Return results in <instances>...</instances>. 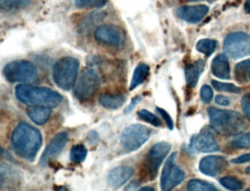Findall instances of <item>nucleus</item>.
<instances>
[{
	"label": "nucleus",
	"mask_w": 250,
	"mask_h": 191,
	"mask_svg": "<svg viewBox=\"0 0 250 191\" xmlns=\"http://www.w3.org/2000/svg\"><path fill=\"white\" fill-rule=\"evenodd\" d=\"M231 162L234 164H243V163H249L250 162V154H243V155L231 160Z\"/></svg>",
	"instance_id": "obj_38"
},
{
	"label": "nucleus",
	"mask_w": 250,
	"mask_h": 191,
	"mask_svg": "<svg viewBox=\"0 0 250 191\" xmlns=\"http://www.w3.org/2000/svg\"><path fill=\"white\" fill-rule=\"evenodd\" d=\"M223 51L234 60L247 57L250 54V35L243 32L229 34L224 41Z\"/></svg>",
	"instance_id": "obj_8"
},
{
	"label": "nucleus",
	"mask_w": 250,
	"mask_h": 191,
	"mask_svg": "<svg viewBox=\"0 0 250 191\" xmlns=\"http://www.w3.org/2000/svg\"><path fill=\"white\" fill-rule=\"evenodd\" d=\"M241 105L246 117L250 121V93H247L242 97Z\"/></svg>",
	"instance_id": "obj_35"
},
{
	"label": "nucleus",
	"mask_w": 250,
	"mask_h": 191,
	"mask_svg": "<svg viewBox=\"0 0 250 191\" xmlns=\"http://www.w3.org/2000/svg\"><path fill=\"white\" fill-rule=\"evenodd\" d=\"M87 155V149L83 144L74 145L70 151V160L72 163L80 164L85 160Z\"/></svg>",
	"instance_id": "obj_25"
},
{
	"label": "nucleus",
	"mask_w": 250,
	"mask_h": 191,
	"mask_svg": "<svg viewBox=\"0 0 250 191\" xmlns=\"http://www.w3.org/2000/svg\"><path fill=\"white\" fill-rule=\"evenodd\" d=\"M30 3V0H5L2 1V6L7 9L24 8Z\"/></svg>",
	"instance_id": "obj_32"
},
{
	"label": "nucleus",
	"mask_w": 250,
	"mask_h": 191,
	"mask_svg": "<svg viewBox=\"0 0 250 191\" xmlns=\"http://www.w3.org/2000/svg\"><path fill=\"white\" fill-rule=\"evenodd\" d=\"M68 141V134L65 132H61L55 135L45 148L42 157H41V166H46L49 160L58 157L66 145Z\"/></svg>",
	"instance_id": "obj_14"
},
{
	"label": "nucleus",
	"mask_w": 250,
	"mask_h": 191,
	"mask_svg": "<svg viewBox=\"0 0 250 191\" xmlns=\"http://www.w3.org/2000/svg\"><path fill=\"white\" fill-rule=\"evenodd\" d=\"M126 100V96L124 94H104L99 97V102L108 110H118L123 107Z\"/></svg>",
	"instance_id": "obj_20"
},
{
	"label": "nucleus",
	"mask_w": 250,
	"mask_h": 191,
	"mask_svg": "<svg viewBox=\"0 0 250 191\" xmlns=\"http://www.w3.org/2000/svg\"><path fill=\"white\" fill-rule=\"evenodd\" d=\"M187 190L190 191H216L217 188L206 181L192 179L187 184Z\"/></svg>",
	"instance_id": "obj_26"
},
{
	"label": "nucleus",
	"mask_w": 250,
	"mask_h": 191,
	"mask_svg": "<svg viewBox=\"0 0 250 191\" xmlns=\"http://www.w3.org/2000/svg\"><path fill=\"white\" fill-rule=\"evenodd\" d=\"M219 183L229 191H240L244 188L242 181L233 176H225L219 179Z\"/></svg>",
	"instance_id": "obj_27"
},
{
	"label": "nucleus",
	"mask_w": 250,
	"mask_h": 191,
	"mask_svg": "<svg viewBox=\"0 0 250 191\" xmlns=\"http://www.w3.org/2000/svg\"><path fill=\"white\" fill-rule=\"evenodd\" d=\"M170 149V143L166 141L157 143L150 148L143 162V179L150 181L156 179L159 168Z\"/></svg>",
	"instance_id": "obj_6"
},
{
	"label": "nucleus",
	"mask_w": 250,
	"mask_h": 191,
	"mask_svg": "<svg viewBox=\"0 0 250 191\" xmlns=\"http://www.w3.org/2000/svg\"><path fill=\"white\" fill-rule=\"evenodd\" d=\"M152 129L141 123H134L125 127L120 137L121 147L128 152L137 151L150 138Z\"/></svg>",
	"instance_id": "obj_7"
},
{
	"label": "nucleus",
	"mask_w": 250,
	"mask_h": 191,
	"mask_svg": "<svg viewBox=\"0 0 250 191\" xmlns=\"http://www.w3.org/2000/svg\"><path fill=\"white\" fill-rule=\"evenodd\" d=\"M137 116L141 120L153 125V126H156V127L162 125L161 119L157 116L153 114V113L149 111V110H146V109L139 110L137 112Z\"/></svg>",
	"instance_id": "obj_28"
},
{
	"label": "nucleus",
	"mask_w": 250,
	"mask_h": 191,
	"mask_svg": "<svg viewBox=\"0 0 250 191\" xmlns=\"http://www.w3.org/2000/svg\"><path fill=\"white\" fill-rule=\"evenodd\" d=\"M80 61L73 57H62L53 67V79L57 86L64 91L74 88L80 69Z\"/></svg>",
	"instance_id": "obj_4"
},
{
	"label": "nucleus",
	"mask_w": 250,
	"mask_h": 191,
	"mask_svg": "<svg viewBox=\"0 0 250 191\" xmlns=\"http://www.w3.org/2000/svg\"><path fill=\"white\" fill-rule=\"evenodd\" d=\"M108 0H75L76 7L79 8H101L104 7Z\"/></svg>",
	"instance_id": "obj_31"
},
{
	"label": "nucleus",
	"mask_w": 250,
	"mask_h": 191,
	"mask_svg": "<svg viewBox=\"0 0 250 191\" xmlns=\"http://www.w3.org/2000/svg\"><path fill=\"white\" fill-rule=\"evenodd\" d=\"M2 73L5 79L11 83H28L38 78L37 68L28 60H15L8 63L4 67Z\"/></svg>",
	"instance_id": "obj_5"
},
{
	"label": "nucleus",
	"mask_w": 250,
	"mask_h": 191,
	"mask_svg": "<svg viewBox=\"0 0 250 191\" xmlns=\"http://www.w3.org/2000/svg\"><path fill=\"white\" fill-rule=\"evenodd\" d=\"M211 84L214 89L219 92H228L231 94H239L241 92V89L234 84L219 82L216 80H212Z\"/></svg>",
	"instance_id": "obj_30"
},
{
	"label": "nucleus",
	"mask_w": 250,
	"mask_h": 191,
	"mask_svg": "<svg viewBox=\"0 0 250 191\" xmlns=\"http://www.w3.org/2000/svg\"><path fill=\"white\" fill-rule=\"evenodd\" d=\"M188 148L191 151L199 153L214 152L219 149L213 135L204 129L191 137Z\"/></svg>",
	"instance_id": "obj_12"
},
{
	"label": "nucleus",
	"mask_w": 250,
	"mask_h": 191,
	"mask_svg": "<svg viewBox=\"0 0 250 191\" xmlns=\"http://www.w3.org/2000/svg\"><path fill=\"white\" fill-rule=\"evenodd\" d=\"M140 184L137 181H132L125 188V191H135L140 187Z\"/></svg>",
	"instance_id": "obj_40"
},
{
	"label": "nucleus",
	"mask_w": 250,
	"mask_h": 191,
	"mask_svg": "<svg viewBox=\"0 0 250 191\" xmlns=\"http://www.w3.org/2000/svg\"><path fill=\"white\" fill-rule=\"evenodd\" d=\"M94 37L98 42L110 47H121L125 42V35L123 29L111 24L98 26L95 30Z\"/></svg>",
	"instance_id": "obj_11"
},
{
	"label": "nucleus",
	"mask_w": 250,
	"mask_h": 191,
	"mask_svg": "<svg viewBox=\"0 0 250 191\" xmlns=\"http://www.w3.org/2000/svg\"><path fill=\"white\" fill-rule=\"evenodd\" d=\"M149 72H150V67L148 65L146 64V63L139 64L135 68L134 73H133L131 83H130L129 88H128L129 91H134L137 87L144 83L145 81L148 76Z\"/></svg>",
	"instance_id": "obj_21"
},
{
	"label": "nucleus",
	"mask_w": 250,
	"mask_h": 191,
	"mask_svg": "<svg viewBox=\"0 0 250 191\" xmlns=\"http://www.w3.org/2000/svg\"><path fill=\"white\" fill-rule=\"evenodd\" d=\"M134 169L128 166L115 167L108 173L106 181L109 186L115 189L124 186L134 175Z\"/></svg>",
	"instance_id": "obj_16"
},
{
	"label": "nucleus",
	"mask_w": 250,
	"mask_h": 191,
	"mask_svg": "<svg viewBox=\"0 0 250 191\" xmlns=\"http://www.w3.org/2000/svg\"><path fill=\"white\" fill-rule=\"evenodd\" d=\"M177 155V152L172 153L164 166L160 180L162 191H172L185 179L184 170L175 163Z\"/></svg>",
	"instance_id": "obj_9"
},
{
	"label": "nucleus",
	"mask_w": 250,
	"mask_h": 191,
	"mask_svg": "<svg viewBox=\"0 0 250 191\" xmlns=\"http://www.w3.org/2000/svg\"><path fill=\"white\" fill-rule=\"evenodd\" d=\"M247 191H250V188H248V189L247 190Z\"/></svg>",
	"instance_id": "obj_45"
},
{
	"label": "nucleus",
	"mask_w": 250,
	"mask_h": 191,
	"mask_svg": "<svg viewBox=\"0 0 250 191\" xmlns=\"http://www.w3.org/2000/svg\"><path fill=\"white\" fill-rule=\"evenodd\" d=\"M216 47H217V41L205 38V39L200 40L197 42L196 48L199 52L205 54L206 57H210L214 52Z\"/></svg>",
	"instance_id": "obj_24"
},
{
	"label": "nucleus",
	"mask_w": 250,
	"mask_h": 191,
	"mask_svg": "<svg viewBox=\"0 0 250 191\" xmlns=\"http://www.w3.org/2000/svg\"><path fill=\"white\" fill-rule=\"evenodd\" d=\"M244 7V11H245L247 14L250 15V0H246Z\"/></svg>",
	"instance_id": "obj_41"
},
{
	"label": "nucleus",
	"mask_w": 250,
	"mask_h": 191,
	"mask_svg": "<svg viewBox=\"0 0 250 191\" xmlns=\"http://www.w3.org/2000/svg\"><path fill=\"white\" fill-rule=\"evenodd\" d=\"M142 100H143V98H142L141 96H137L133 98L131 102H130V104H128V105H127L126 107H125V108L124 109V114L128 115L129 114V113H131V112L134 110V108L137 107V104H138Z\"/></svg>",
	"instance_id": "obj_36"
},
{
	"label": "nucleus",
	"mask_w": 250,
	"mask_h": 191,
	"mask_svg": "<svg viewBox=\"0 0 250 191\" xmlns=\"http://www.w3.org/2000/svg\"><path fill=\"white\" fill-rule=\"evenodd\" d=\"M106 17V13L104 11L93 12L87 15L82 24V29L83 31H87L91 29L93 26L98 24L101 23Z\"/></svg>",
	"instance_id": "obj_23"
},
{
	"label": "nucleus",
	"mask_w": 250,
	"mask_h": 191,
	"mask_svg": "<svg viewBox=\"0 0 250 191\" xmlns=\"http://www.w3.org/2000/svg\"><path fill=\"white\" fill-rule=\"evenodd\" d=\"M100 86V78L93 69L83 72L74 87V94L79 100L91 98Z\"/></svg>",
	"instance_id": "obj_10"
},
{
	"label": "nucleus",
	"mask_w": 250,
	"mask_h": 191,
	"mask_svg": "<svg viewBox=\"0 0 250 191\" xmlns=\"http://www.w3.org/2000/svg\"><path fill=\"white\" fill-rule=\"evenodd\" d=\"M208 115L212 129L219 135L236 136L247 128L245 119L237 112L210 107L208 108Z\"/></svg>",
	"instance_id": "obj_2"
},
{
	"label": "nucleus",
	"mask_w": 250,
	"mask_h": 191,
	"mask_svg": "<svg viewBox=\"0 0 250 191\" xmlns=\"http://www.w3.org/2000/svg\"><path fill=\"white\" fill-rule=\"evenodd\" d=\"M234 75L236 82L240 85L250 82V59L243 60L235 65Z\"/></svg>",
	"instance_id": "obj_22"
},
{
	"label": "nucleus",
	"mask_w": 250,
	"mask_h": 191,
	"mask_svg": "<svg viewBox=\"0 0 250 191\" xmlns=\"http://www.w3.org/2000/svg\"><path fill=\"white\" fill-rule=\"evenodd\" d=\"M200 98L205 104L211 102L213 98V92L212 88L208 85H205L200 89Z\"/></svg>",
	"instance_id": "obj_33"
},
{
	"label": "nucleus",
	"mask_w": 250,
	"mask_h": 191,
	"mask_svg": "<svg viewBox=\"0 0 250 191\" xmlns=\"http://www.w3.org/2000/svg\"><path fill=\"white\" fill-rule=\"evenodd\" d=\"M27 114L36 124L43 125L50 119L52 110L51 107L45 106L30 105L27 107Z\"/></svg>",
	"instance_id": "obj_19"
},
{
	"label": "nucleus",
	"mask_w": 250,
	"mask_h": 191,
	"mask_svg": "<svg viewBox=\"0 0 250 191\" xmlns=\"http://www.w3.org/2000/svg\"><path fill=\"white\" fill-rule=\"evenodd\" d=\"M15 94L19 101L29 106H45L52 108L59 106L63 100L61 94L51 88L26 83L17 85Z\"/></svg>",
	"instance_id": "obj_3"
},
{
	"label": "nucleus",
	"mask_w": 250,
	"mask_h": 191,
	"mask_svg": "<svg viewBox=\"0 0 250 191\" xmlns=\"http://www.w3.org/2000/svg\"><path fill=\"white\" fill-rule=\"evenodd\" d=\"M232 148L235 149H243V148L250 147V132L239 134L231 142Z\"/></svg>",
	"instance_id": "obj_29"
},
{
	"label": "nucleus",
	"mask_w": 250,
	"mask_h": 191,
	"mask_svg": "<svg viewBox=\"0 0 250 191\" xmlns=\"http://www.w3.org/2000/svg\"><path fill=\"white\" fill-rule=\"evenodd\" d=\"M245 172L247 174L250 175V166H248V167L246 168Z\"/></svg>",
	"instance_id": "obj_43"
},
{
	"label": "nucleus",
	"mask_w": 250,
	"mask_h": 191,
	"mask_svg": "<svg viewBox=\"0 0 250 191\" xmlns=\"http://www.w3.org/2000/svg\"><path fill=\"white\" fill-rule=\"evenodd\" d=\"M156 112H157L158 113H159L160 116L163 118L165 123H166L168 129H169V130H172L174 128V123L173 120H172V118L169 116V113H168L166 110H164V109L161 108V107H156Z\"/></svg>",
	"instance_id": "obj_34"
},
{
	"label": "nucleus",
	"mask_w": 250,
	"mask_h": 191,
	"mask_svg": "<svg viewBox=\"0 0 250 191\" xmlns=\"http://www.w3.org/2000/svg\"><path fill=\"white\" fill-rule=\"evenodd\" d=\"M209 7L205 4L194 6H183L177 10L178 17L189 24H197L201 22L208 14Z\"/></svg>",
	"instance_id": "obj_15"
},
{
	"label": "nucleus",
	"mask_w": 250,
	"mask_h": 191,
	"mask_svg": "<svg viewBox=\"0 0 250 191\" xmlns=\"http://www.w3.org/2000/svg\"><path fill=\"white\" fill-rule=\"evenodd\" d=\"M228 160L220 155H210L202 159L199 165L200 171L206 176L214 177L223 173L228 168Z\"/></svg>",
	"instance_id": "obj_13"
},
{
	"label": "nucleus",
	"mask_w": 250,
	"mask_h": 191,
	"mask_svg": "<svg viewBox=\"0 0 250 191\" xmlns=\"http://www.w3.org/2000/svg\"><path fill=\"white\" fill-rule=\"evenodd\" d=\"M215 101L219 105L228 106L229 104V99L228 97L225 96L218 95L215 97Z\"/></svg>",
	"instance_id": "obj_39"
},
{
	"label": "nucleus",
	"mask_w": 250,
	"mask_h": 191,
	"mask_svg": "<svg viewBox=\"0 0 250 191\" xmlns=\"http://www.w3.org/2000/svg\"><path fill=\"white\" fill-rule=\"evenodd\" d=\"M42 143V132L26 122L19 123L11 136V145L16 154L29 162L34 161Z\"/></svg>",
	"instance_id": "obj_1"
},
{
	"label": "nucleus",
	"mask_w": 250,
	"mask_h": 191,
	"mask_svg": "<svg viewBox=\"0 0 250 191\" xmlns=\"http://www.w3.org/2000/svg\"><path fill=\"white\" fill-rule=\"evenodd\" d=\"M188 1H200V0H188Z\"/></svg>",
	"instance_id": "obj_44"
},
{
	"label": "nucleus",
	"mask_w": 250,
	"mask_h": 191,
	"mask_svg": "<svg viewBox=\"0 0 250 191\" xmlns=\"http://www.w3.org/2000/svg\"><path fill=\"white\" fill-rule=\"evenodd\" d=\"M212 73L221 79H230V68L226 54H220L213 58L210 66Z\"/></svg>",
	"instance_id": "obj_17"
},
{
	"label": "nucleus",
	"mask_w": 250,
	"mask_h": 191,
	"mask_svg": "<svg viewBox=\"0 0 250 191\" xmlns=\"http://www.w3.org/2000/svg\"><path fill=\"white\" fill-rule=\"evenodd\" d=\"M87 140L90 145H96L100 141V136L96 131L90 130L87 133Z\"/></svg>",
	"instance_id": "obj_37"
},
{
	"label": "nucleus",
	"mask_w": 250,
	"mask_h": 191,
	"mask_svg": "<svg viewBox=\"0 0 250 191\" xmlns=\"http://www.w3.org/2000/svg\"><path fill=\"white\" fill-rule=\"evenodd\" d=\"M206 62L203 60H198L186 66L184 69L186 82L189 88H194L197 85L200 76L204 72Z\"/></svg>",
	"instance_id": "obj_18"
},
{
	"label": "nucleus",
	"mask_w": 250,
	"mask_h": 191,
	"mask_svg": "<svg viewBox=\"0 0 250 191\" xmlns=\"http://www.w3.org/2000/svg\"><path fill=\"white\" fill-rule=\"evenodd\" d=\"M140 191H154V188H152V187L150 186H146L143 187V188H140Z\"/></svg>",
	"instance_id": "obj_42"
}]
</instances>
